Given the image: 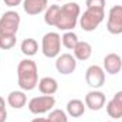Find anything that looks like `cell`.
Here are the masks:
<instances>
[{"label": "cell", "mask_w": 122, "mask_h": 122, "mask_svg": "<svg viewBox=\"0 0 122 122\" xmlns=\"http://www.w3.org/2000/svg\"><path fill=\"white\" fill-rule=\"evenodd\" d=\"M105 19V10L98 7H87V10L80 16V27L84 31H94Z\"/></svg>", "instance_id": "cell-3"}, {"label": "cell", "mask_w": 122, "mask_h": 122, "mask_svg": "<svg viewBox=\"0 0 122 122\" xmlns=\"http://www.w3.org/2000/svg\"><path fill=\"white\" fill-rule=\"evenodd\" d=\"M80 16H81L80 4L74 1H68L61 6L56 27L62 31H72L80 20Z\"/></svg>", "instance_id": "cell-2"}, {"label": "cell", "mask_w": 122, "mask_h": 122, "mask_svg": "<svg viewBox=\"0 0 122 122\" xmlns=\"http://www.w3.org/2000/svg\"><path fill=\"white\" fill-rule=\"evenodd\" d=\"M56 107V98L53 95H41L34 97L29 101V111L34 115H43L50 112Z\"/></svg>", "instance_id": "cell-5"}, {"label": "cell", "mask_w": 122, "mask_h": 122, "mask_svg": "<svg viewBox=\"0 0 122 122\" xmlns=\"http://www.w3.org/2000/svg\"><path fill=\"white\" fill-rule=\"evenodd\" d=\"M74 57L78 61H87L92 56V47L87 41H78V44L74 47Z\"/></svg>", "instance_id": "cell-16"}, {"label": "cell", "mask_w": 122, "mask_h": 122, "mask_svg": "<svg viewBox=\"0 0 122 122\" xmlns=\"http://www.w3.org/2000/svg\"><path fill=\"white\" fill-rule=\"evenodd\" d=\"M19 26H20V14L14 10L6 11L0 17V36L6 34L16 36L19 31Z\"/></svg>", "instance_id": "cell-6"}, {"label": "cell", "mask_w": 122, "mask_h": 122, "mask_svg": "<svg viewBox=\"0 0 122 122\" xmlns=\"http://www.w3.org/2000/svg\"><path fill=\"white\" fill-rule=\"evenodd\" d=\"M38 90L43 95H54L58 90V82L53 77H43L38 80Z\"/></svg>", "instance_id": "cell-14"}, {"label": "cell", "mask_w": 122, "mask_h": 122, "mask_svg": "<svg viewBox=\"0 0 122 122\" xmlns=\"http://www.w3.org/2000/svg\"><path fill=\"white\" fill-rule=\"evenodd\" d=\"M56 1H68V0H56Z\"/></svg>", "instance_id": "cell-28"}, {"label": "cell", "mask_w": 122, "mask_h": 122, "mask_svg": "<svg viewBox=\"0 0 122 122\" xmlns=\"http://www.w3.org/2000/svg\"><path fill=\"white\" fill-rule=\"evenodd\" d=\"M108 122H115V121H108Z\"/></svg>", "instance_id": "cell-29"}, {"label": "cell", "mask_w": 122, "mask_h": 122, "mask_svg": "<svg viewBox=\"0 0 122 122\" xmlns=\"http://www.w3.org/2000/svg\"><path fill=\"white\" fill-rule=\"evenodd\" d=\"M17 82L21 91H33L38 85V68L30 58H24L17 64Z\"/></svg>", "instance_id": "cell-1"}, {"label": "cell", "mask_w": 122, "mask_h": 122, "mask_svg": "<svg viewBox=\"0 0 122 122\" xmlns=\"http://www.w3.org/2000/svg\"><path fill=\"white\" fill-rule=\"evenodd\" d=\"M6 108V102H4V98L0 97V109H4Z\"/></svg>", "instance_id": "cell-27"}, {"label": "cell", "mask_w": 122, "mask_h": 122, "mask_svg": "<svg viewBox=\"0 0 122 122\" xmlns=\"http://www.w3.org/2000/svg\"><path fill=\"white\" fill-rule=\"evenodd\" d=\"M20 50L21 53L29 58V57H33L37 54L38 51V43L34 40V38H24L21 41V46H20Z\"/></svg>", "instance_id": "cell-19"}, {"label": "cell", "mask_w": 122, "mask_h": 122, "mask_svg": "<svg viewBox=\"0 0 122 122\" xmlns=\"http://www.w3.org/2000/svg\"><path fill=\"white\" fill-rule=\"evenodd\" d=\"M48 119L51 122H68V115L62 109H51L48 114Z\"/></svg>", "instance_id": "cell-22"}, {"label": "cell", "mask_w": 122, "mask_h": 122, "mask_svg": "<svg viewBox=\"0 0 122 122\" xmlns=\"http://www.w3.org/2000/svg\"><path fill=\"white\" fill-rule=\"evenodd\" d=\"M107 30L114 36L122 34V6L115 4L108 11V21H107Z\"/></svg>", "instance_id": "cell-7"}, {"label": "cell", "mask_w": 122, "mask_h": 122, "mask_svg": "<svg viewBox=\"0 0 122 122\" xmlns=\"http://www.w3.org/2000/svg\"><path fill=\"white\" fill-rule=\"evenodd\" d=\"M31 122H51L48 118H34Z\"/></svg>", "instance_id": "cell-26"}, {"label": "cell", "mask_w": 122, "mask_h": 122, "mask_svg": "<svg viewBox=\"0 0 122 122\" xmlns=\"http://www.w3.org/2000/svg\"><path fill=\"white\" fill-rule=\"evenodd\" d=\"M7 119V109H0V122H6Z\"/></svg>", "instance_id": "cell-25"}, {"label": "cell", "mask_w": 122, "mask_h": 122, "mask_svg": "<svg viewBox=\"0 0 122 122\" xmlns=\"http://www.w3.org/2000/svg\"><path fill=\"white\" fill-rule=\"evenodd\" d=\"M41 51L47 58H57L61 53V36L56 31L46 33L41 40Z\"/></svg>", "instance_id": "cell-4"}, {"label": "cell", "mask_w": 122, "mask_h": 122, "mask_svg": "<svg viewBox=\"0 0 122 122\" xmlns=\"http://www.w3.org/2000/svg\"><path fill=\"white\" fill-rule=\"evenodd\" d=\"M107 114L112 119L122 118V91H118L112 97V99L107 104Z\"/></svg>", "instance_id": "cell-12"}, {"label": "cell", "mask_w": 122, "mask_h": 122, "mask_svg": "<svg viewBox=\"0 0 122 122\" xmlns=\"http://www.w3.org/2000/svg\"><path fill=\"white\" fill-rule=\"evenodd\" d=\"M78 36L74 33V31H65L62 36H61V44L68 48V50H74V47L78 44Z\"/></svg>", "instance_id": "cell-20"}, {"label": "cell", "mask_w": 122, "mask_h": 122, "mask_svg": "<svg viewBox=\"0 0 122 122\" xmlns=\"http://www.w3.org/2000/svg\"><path fill=\"white\" fill-rule=\"evenodd\" d=\"M87 7H98V9H105V0H85Z\"/></svg>", "instance_id": "cell-23"}, {"label": "cell", "mask_w": 122, "mask_h": 122, "mask_svg": "<svg viewBox=\"0 0 122 122\" xmlns=\"http://www.w3.org/2000/svg\"><path fill=\"white\" fill-rule=\"evenodd\" d=\"M24 0H4V4L9 7H17L19 4H21Z\"/></svg>", "instance_id": "cell-24"}, {"label": "cell", "mask_w": 122, "mask_h": 122, "mask_svg": "<svg viewBox=\"0 0 122 122\" xmlns=\"http://www.w3.org/2000/svg\"><path fill=\"white\" fill-rule=\"evenodd\" d=\"M48 7V0H24L23 9L29 16H37Z\"/></svg>", "instance_id": "cell-13"}, {"label": "cell", "mask_w": 122, "mask_h": 122, "mask_svg": "<svg viewBox=\"0 0 122 122\" xmlns=\"http://www.w3.org/2000/svg\"><path fill=\"white\" fill-rule=\"evenodd\" d=\"M16 36L13 34H6V36H0V48L1 50H10L16 46Z\"/></svg>", "instance_id": "cell-21"}, {"label": "cell", "mask_w": 122, "mask_h": 122, "mask_svg": "<svg viewBox=\"0 0 122 122\" xmlns=\"http://www.w3.org/2000/svg\"><path fill=\"white\" fill-rule=\"evenodd\" d=\"M87 107H85V102L81 101V99H70L68 104H67V115L72 117V118H80L84 115Z\"/></svg>", "instance_id": "cell-15"}, {"label": "cell", "mask_w": 122, "mask_h": 122, "mask_svg": "<svg viewBox=\"0 0 122 122\" xmlns=\"http://www.w3.org/2000/svg\"><path fill=\"white\" fill-rule=\"evenodd\" d=\"M56 68L57 71L62 74V75H68V74H72L77 68V60L72 54H60L57 58H56Z\"/></svg>", "instance_id": "cell-9"}, {"label": "cell", "mask_w": 122, "mask_h": 122, "mask_svg": "<svg viewBox=\"0 0 122 122\" xmlns=\"http://www.w3.org/2000/svg\"><path fill=\"white\" fill-rule=\"evenodd\" d=\"M7 104L14 109H20L27 104V95L24 91H11L7 95Z\"/></svg>", "instance_id": "cell-17"}, {"label": "cell", "mask_w": 122, "mask_h": 122, "mask_svg": "<svg viewBox=\"0 0 122 122\" xmlns=\"http://www.w3.org/2000/svg\"><path fill=\"white\" fill-rule=\"evenodd\" d=\"M60 9L61 6L58 4H51L44 11V23L47 26H54L56 27V23H57V19H58V14H60Z\"/></svg>", "instance_id": "cell-18"}, {"label": "cell", "mask_w": 122, "mask_h": 122, "mask_svg": "<svg viewBox=\"0 0 122 122\" xmlns=\"http://www.w3.org/2000/svg\"><path fill=\"white\" fill-rule=\"evenodd\" d=\"M107 97L99 90H92L85 95V107L91 111H99L105 107Z\"/></svg>", "instance_id": "cell-10"}, {"label": "cell", "mask_w": 122, "mask_h": 122, "mask_svg": "<svg viewBox=\"0 0 122 122\" xmlns=\"http://www.w3.org/2000/svg\"><path fill=\"white\" fill-rule=\"evenodd\" d=\"M85 81L92 90H99L105 84V71L99 65H90L85 71Z\"/></svg>", "instance_id": "cell-8"}, {"label": "cell", "mask_w": 122, "mask_h": 122, "mask_svg": "<svg viewBox=\"0 0 122 122\" xmlns=\"http://www.w3.org/2000/svg\"><path fill=\"white\" fill-rule=\"evenodd\" d=\"M122 70V58L121 56L115 54V53H109L104 57V71L115 75Z\"/></svg>", "instance_id": "cell-11"}]
</instances>
